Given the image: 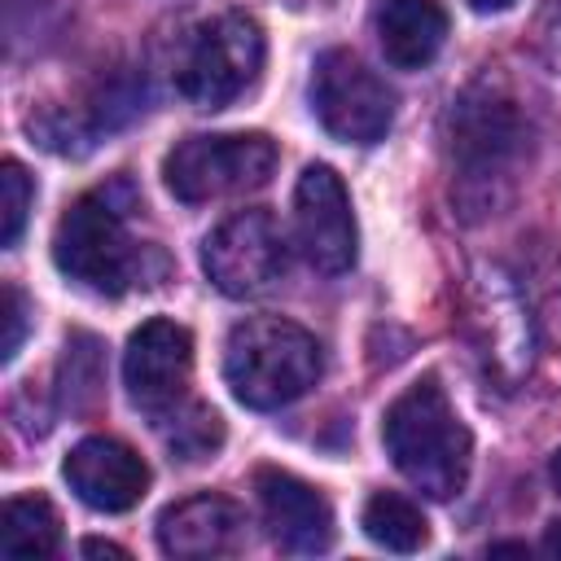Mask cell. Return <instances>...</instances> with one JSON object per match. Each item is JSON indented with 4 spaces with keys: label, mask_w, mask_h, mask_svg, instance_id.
<instances>
[{
    "label": "cell",
    "mask_w": 561,
    "mask_h": 561,
    "mask_svg": "<svg viewBox=\"0 0 561 561\" xmlns=\"http://www.w3.org/2000/svg\"><path fill=\"white\" fill-rule=\"evenodd\" d=\"M254 495L267 522V535L280 543V552L316 557L333 548V504L289 469L263 465L254 473Z\"/></svg>",
    "instance_id": "12"
},
{
    "label": "cell",
    "mask_w": 561,
    "mask_h": 561,
    "mask_svg": "<svg viewBox=\"0 0 561 561\" xmlns=\"http://www.w3.org/2000/svg\"><path fill=\"white\" fill-rule=\"evenodd\" d=\"M276 158L280 153L263 131H215V136L202 131V136H184L162 158V180L171 197L197 206L263 188L276 171Z\"/></svg>",
    "instance_id": "6"
},
{
    "label": "cell",
    "mask_w": 561,
    "mask_h": 561,
    "mask_svg": "<svg viewBox=\"0 0 561 561\" xmlns=\"http://www.w3.org/2000/svg\"><path fill=\"white\" fill-rule=\"evenodd\" d=\"M61 548V513L44 495H13L0 513L4 557H53Z\"/></svg>",
    "instance_id": "16"
},
{
    "label": "cell",
    "mask_w": 561,
    "mask_h": 561,
    "mask_svg": "<svg viewBox=\"0 0 561 561\" xmlns=\"http://www.w3.org/2000/svg\"><path fill=\"white\" fill-rule=\"evenodd\" d=\"M61 473L70 491L96 513H127L149 491V465L140 460V451H131L123 438L110 434H92L75 443Z\"/></svg>",
    "instance_id": "13"
},
{
    "label": "cell",
    "mask_w": 561,
    "mask_h": 561,
    "mask_svg": "<svg viewBox=\"0 0 561 561\" xmlns=\"http://www.w3.org/2000/svg\"><path fill=\"white\" fill-rule=\"evenodd\" d=\"M83 552L88 557H127V548H118V543H105V539H83Z\"/></svg>",
    "instance_id": "23"
},
{
    "label": "cell",
    "mask_w": 561,
    "mask_h": 561,
    "mask_svg": "<svg viewBox=\"0 0 561 561\" xmlns=\"http://www.w3.org/2000/svg\"><path fill=\"white\" fill-rule=\"evenodd\" d=\"M526 543H491V557H526Z\"/></svg>",
    "instance_id": "26"
},
{
    "label": "cell",
    "mask_w": 561,
    "mask_h": 561,
    "mask_svg": "<svg viewBox=\"0 0 561 561\" xmlns=\"http://www.w3.org/2000/svg\"><path fill=\"white\" fill-rule=\"evenodd\" d=\"M158 548L175 561H210L245 548V513L228 495H188L158 517Z\"/></svg>",
    "instance_id": "14"
},
{
    "label": "cell",
    "mask_w": 561,
    "mask_h": 561,
    "mask_svg": "<svg viewBox=\"0 0 561 561\" xmlns=\"http://www.w3.org/2000/svg\"><path fill=\"white\" fill-rule=\"evenodd\" d=\"M263 26L250 13H215L197 22L171 61V83L193 110H224L263 70Z\"/></svg>",
    "instance_id": "5"
},
{
    "label": "cell",
    "mask_w": 561,
    "mask_h": 561,
    "mask_svg": "<svg viewBox=\"0 0 561 561\" xmlns=\"http://www.w3.org/2000/svg\"><path fill=\"white\" fill-rule=\"evenodd\" d=\"M543 552H548V557H561V522L548 526V535H543Z\"/></svg>",
    "instance_id": "25"
},
{
    "label": "cell",
    "mask_w": 561,
    "mask_h": 561,
    "mask_svg": "<svg viewBox=\"0 0 561 561\" xmlns=\"http://www.w3.org/2000/svg\"><path fill=\"white\" fill-rule=\"evenodd\" d=\"M373 26L394 70H425L447 44V13L438 0H381Z\"/></svg>",
    "instance_id": "15"
},
{
    "label": "cell",
    "mask_w": 561,
    "mask_h": 561,
    "mask_svg": "<svg viewBox=\"0 0 561 561\" xmlns=\"http://www.w3.org/2000/svg\"><path fill=\"white\" fill-rule=\"evenodd\" d=\"M324 373L320 342L280 316H250L228 329L224 342V381L237 403L272 412L302 399Z\"/></svg>",
    "instance_id": "4"
},
{
    "label": "cell",
    "mask_w": 561,
    "mask_h": 561,
    "mask_svg": "<svg viewBox=\"0 0 561 561\" xmlns=\"http://www.w3.org/2000/svg\"><path fill=\"white\" fill-rule=\"evenodd\" d=\"M31 206H35V180L26 175L22 162L9 158L0 167V245H18Z\"/></svg>",
    "instance_id": "20"
},
{
    "label": "cell",
    "mask_w": 561,
    "mask_h": 561,
    "mask_svg": "<svg viewBox=\"0 0 561 561\" xmlns=\"http://www.w3.org/2000/svg\"><path fill=\"white\" fill-rule=\"evenodd\" d=\"M539 31H543V48H548L552 66H561V0H548Z\"/></svg>",
    "instance_id": "22"
},
{
    "label": "cell",
    "mask_w": 561,
    "mask_h": 561,
    "mask_svg": "<svg viewBox=\"0 0 561 561\" xmlns=\"http://www.w3.org/2000/svg\"><path fill=\"white\" fill-rule=\"evenodd\" d=\"M359 526H364V535H368L377 548H386V552H421L425 539H430L425 513H421L408 495H394V491L368 495Z\"/></svg>",
    "instance_id": "17"
},
{
    "label": "cell",
    "mask_w": 561,
    "mask_h": 561,
    "mask_svg": "<svg viewBox=\"0 0 561 561\" xmlns=\"http://www.w3.org/2000/svg\"><path fill=\"white\" fill-rule=\"evenodd\" d=\"M517 0H469V9L473 13H504V9H513Z\"/></svg>",
    "instance_id": "24"
},
{
    "label": "cell",
    "mask_w": 561,
    "mask_h": 561,
    "mask_svg": "<svg viewBox=\"0 0 561 561\" xmlns=\"http://www.w3.org/2000/svg\"><path fill=\"white\" fill-rule=\"evenodd\" d=\"M530 127L513 96L491 83L469 88L451 105V202L465 219L495 215L526 158Z\"/></svg>",
    "instance_id": "2"
},
{
    "label": "cell",
    "mask_w": 561,
    "mask_h": 561,
    "mask_svg": "<svg viewBox=\"0 0 561 561\" xmlns=\"http://www.w3.org/2000/svg\"><path fill=\"white\" fill-rule=\"evenodd\" d=\"M140 210V193L127 175H114L88 188L70 210L57 219L53 232V263L61 276L92 294H127L145 285V267L162 263L153 245H140L127 224Z\"/></svg>",
    "instance_id": "1"
},
{
    "label": "cell",
    "mask_w": 561,
    "mask_h": 561,
    "mask_svg": "<svg viewBox=\"0 0 561 561\" xmlns=\"http://www.w3.org/2000/svg\"><path fill=\"white\" fill-rule=\"evenodd\" d=\"M193 377V333L175 320H145L123 351V386L131 408L145 416H167L184 403Z\"/></svg>",
    "instance_id": "11"
},
{
    "label": "cell",
    "mask_w": 561,
    "mask_h": 561,
    "mask_svg": "<svg viewBox=\"0 0 561 561\" xmlns=\"http://www.w3.org/2000/svg\"><path fill=\"white\" fill-rule=\"evenodd\" d=\"M381 443L394 469L430 500H451L469 482L473 434L434 377L408 386L381 416Z\"/></svg>",
    "instance_id": "3"
},
{
    "label": "cell",
    "mask_w": 561,
    "mask_h": 561,
    "mask_svg": "<svg viewBox=\"0 0 561 561\" xmlns=\"http://www.w3.org/2000/svg\"><path fill=\"white\" fill-rule=\"evenodd\" d=\"M0 320H4V337H0V359L9 364L18 351H22V337H26V324H31V302L18 285H4L0 289Z\"/></svg>",
    "instance_id": "21"
},
{
    "label": "cell",
    "mask_w": 561,
    "mask_h": 561,
    "mask_svg": "<svg viewBox=\"0 0 561 561\" xmlns=\"http://www.w3.org/2000/svg\"><path fill=\"white\" fill-rule=\"evenodd\" d=\"M465 333L486 373L513 390L535 359V324L526 298L500 267H478L465 285Z\"/></svg>",
    "instance_id": "7"
},
{
    "label": "cell",
    "mask_w": 561,
    "mask_h": 561,
    "mask_svg": "<svg viewBox=\"0 0 561 561\" xmlns=\"http://www.w3.org/2000/svg\"><path fill=\"white\" fill-rule=\"evenodd\" d=\"M552 482H557V491H561V447H557V456H552Z\"/></svg>",
    "instance_id": "27"
},
{
    "label": "cell",
    "mask_w": 561,
    "mask_h": 561,
    "mask_svg": "<svg viewBox=\"0 0 561 561\" xmlns=\"http://www.w3.org/2000/svg\"><path fill=\"white\" fill-rule=\"evenodd\" d=\"M61 403L70 408V412H79V408H92L96 399H101V342L96 337H88V333H75L70 342H66V359H61Z\"/></svg>",
    "instance_id": "19"
},
{
    "label": "cell",
    "mask_w": 561,
    "mask_h": 561,
    "mask_svg": "<svg viewBox=\"0 0 561 561\" xmlns=\"http://www.w3.org/2000/svg\"><path fill=\"white\" fill-rule=\"evenodd\" d=\"M311 114L333 140L377 145L394 123V92L351 48H324L311 70Z\"/></svg>",
    "instance_id": "8"
},
{
    "label": "cell",
    "mask_w": 561,
    "mask_h": 561,
    "mask_svg": "<svg viewBox=\"0 0 561 561\" xmlns=\"http://www.w3.org/2000/svg\"><path fill=\"white\" fill-rule=\"evenodd\" d=\"M294 228L298 250L320 276H342L355 263V210L342 175L324 162H311L294 188Z\"/></svg>",
    "instance_id": "10"
},
{
    "label": "cell",
    "mask_w": 561,
    "mask_h": 561,
    "mask_svg": "<svg viewBox=\"0 0 561 561\" xmlns=\"http://www.w3.org/2000/svg\"><path fill=\"white\" fill-rule=\"evenodd\" d=\"M167 421L171 425L162 430V443L175 460L197 465V460H206L224 447V421L210 403H180V408L167 412Z\"/></svg>",
    "instance_id": "18"
},
{
    "label": "cell",
    "mask_w": 561,
    "mask_h": 561,
    "mask_svg": "<svg viewBox=\"0 0 561 561\" xmlns=\"http://www.w3.org/2000/svg\"><path fill=\"white\" fill-rule=\"evenodd\" d=\"M202 267L210 285L228 298H259L276 289L289 272V245L280 224L267 210H237L228 215L202 245Z\"/></svg>",
    "instance_id": "9"
}]
</instances>
